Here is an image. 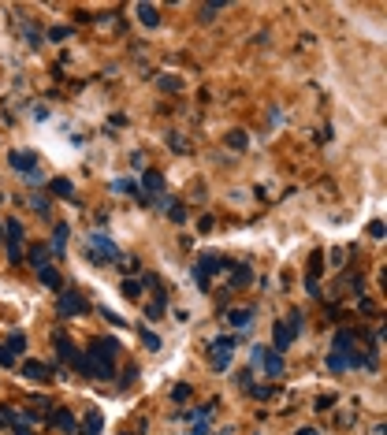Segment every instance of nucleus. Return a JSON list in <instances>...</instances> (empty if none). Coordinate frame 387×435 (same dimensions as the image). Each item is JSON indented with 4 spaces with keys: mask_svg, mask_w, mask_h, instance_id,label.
<instances>
[{
    "mask_svg": "<svg viewBox=\"0 0 387 435\" xmlns=\"http://www.w3.org/2000/svg\"><path fill=\"white\" fill-rule=\"evenodd\" d=\"M231 350H235V342H231V339H220V342L212 346V368H216V372H224V368H227Z\"/></svg>",
    "mask_w": 387,
    "mask_h": 435,
    "instance_id": "423d86ee",
    "label": "nucleus"
},
{
    "mask_svg": "<svg viewBox=\"0 0 387 435\" xmlns=\"http://www.w3.org/2000/svg\"><path fill=\"white\" fill-rule=\"evenodd\" d=\"M0 239H4V231H0Z\"/></svg>",
    "mask_w": 387,
    "mask_h": 435,
    "instance_id": "72a5a7b5",
    "label": "nucleus"
},
{
    "mask_svg": "<svg viewBox=\"0 0 387 435\" xmlns=\"http://www.w3.org/2000/svg\"><path fill=\"white\" fill-rule=\"evenodd\" d=\"M294 342V324H276V353H283Z\"/></svg>",
    "mask_w": 387,
    "mask_h": 435,
    "instance_id": "9d476101",
    "label": "nucleus"
},
{
    "mask_svg": "<svg viewBox=\"0 0 387 435\" xmlns=\"http://www.w3.org/2000/svg\"><path fill=\"white\" fill-rule=\"evenodd\" d=\"M227 141H231V149H246V134H239V130H235V134H227Z\"/></svg>",
    "mask_w": 387,
    "mask_h": 435,
    "instance_id": "5701e85b",
    "label": "nucleus"
},
{
    "mask_svg": "<svg viewBox=\"0 0 387 435\" xmlns=\"http://www.w3.org/2000/svg\"><path fill=\"white\" fill-rule=\"evenodd\" d=\"M56 353H60V361H68V365H79V350L71 346V339H60V335H56Z\"/></svg>",
    "mask_w": 387,
    "mask_h": 435,
    "instance_id": "9b49d317",
    "label": "nucleus"
},
{
    "mask_svg": "<svg viewBox=\"0 0 387 435\" xmlns=\"http://www.w3.org/2000/svg\"><path fill=\"white\" fill-rule=\"evenodd\" d=\"M53 194H60V197H71V194H75V187H71L68 179H56V182H53Z\"/></svg>",
    "mask_w": 387,
    "mask_h": 435,
    "instance_id": "4be33fe9",
    "label": "nucleus"
},
{
    "mask_svg": "<svg viewBox=\"0 0 387 435\" xmlns=\"http://www.w3.org/2000/svg\"><path fill=\"white\" fill-rule=\"evenodd\" d=\"M89 257H94V265H101V260H120V249H115V242L108 239V234H101V231H94L89 234Z\"/></svg>",
    "mask_w": 387,
    "mask_h": 435,
    "instance_id": "f03ea898",
    "label": "nucleus"
},
{
    "mask_svg": "<svg viewBox=\"0 0 387 435\" xmlns=\"http://www.w3.org/2000/svg\"><path fill=\"white\" fill-rule=\"evenodd\" d=\"M8 164L15 168V171H23V179L30 175V171H37V164H34V156H27V153H11L8 156Z\"/></svg>",
    "mask_w": 387,
    "mask_h": 435,
    "instance_id": "1a4fd4ad",
    "label": "nucleus"
},
{
    "mask_svg": "<svg viewBox=\"0 0 387 435\" xmlns=\"http://www.w3.org/2000/svg\"><path fill=\"white\" fill-rule=\"evenodd\" d=\"M53 424H56V428H63V431H79V424H75V417H71L68 410H56Z\"/></svg>",
    "mask_w": 387,
    "mask_h": 435,
    "instance_id": "dca6fc26",
    "label": "nucleus"
},
{
    "mask_svg": "<svg viewBox=\"0 0 387 435\" xmlns=\"http://www.w3.org/2000/svg\"><path fill=\"white\" fill-rule=\"evenodd\" d=\"M172 398H179V402L190 398V387H175V391H172Z\"/></svg>",
    "mask_w": 387,
    "mask_h": 435,
    "instance_id": "c756f323",
    "label": "nucleus"
},
{
    "mask_svg": "<svg viewBox=\"0 0 387 435\" xmlns=\"http://www.w3.org/2000/svg\"><path fill=\"white\" fill-rule=\"evenodd\" d=\"M4 227H8V234H4V239H8V257L19 260V257H23V249H19V246H23V223H19V220H8Z\"/></svg>",
    "mask_w": 387,
    "mask_h": 435,
    "instance_id": "20e7f679",
    "label": "nucleus"
},
{
    "mask_svg": "<svg viewBox=\"0 0 387 435\" xmlns=\"http://www.w3.org/2000/svg\"><path fill=\"white\" fill-rule=\"evenodd\" d=\"M220 268H224V265H220V257H205V260H201V268H198V279H201V286L209 283V272L216 275Z\"/></svg>",
    "mask_w": 387,
    "mask_h": 435,
    "instance_id": "f8f14e48",
    "label": "nucleus"
},
{
    "mask_svg": "<svg viewBox=\"0 0 387 435\" xmlns=\"http://www.w3.org/2000/svg\"><path fill=\"white\" fill-rule=\"evenodd\" d=\"M37 275H42V283H45V286H60V275H56V268H53V265L37 268Z\"/></svg>",
    "mask_w": 387,
    "mask_h": 435,
    "instance_id": "a211bd4d",
    "label": "nucleus"
},
{
    "mask_svg": "<svg viewBox=\"0 0 387 435\" xmlns=\"http://www.w3.org/2000/svg\"><path fill=\"white\" fill-rule=\"evenodd\" d=\"M71 30H68V26H53V34H49V37H53V42H63V37H68Z\"/></svg>",
    "mask_w": 387,
    "mask_h": 435,
    "instance_id": "cd10ccee",
    "label": "nucleus"
},
{
    "mask_svg": "<svg viewBox=\"0 0 387 435\" xmlns=\"http://www.w3.org/2000/svg\"><path fill=\"white\" fill-rule=\"evenodd\" d=\"M123 294H127V298H141V286H138L134 279H127V283H123Z\"/></svg>",
    "mask_w": 387,
    "mask_h": 435,
    "instance_id": "393cba45",
    "label": "nucleus"
},
{
    "mask_svg": "<svg viewBox=\"0 0 387 435\" xmlns=\"http://www.w3.org/2000/svg\"><path fill=\"white\" fill-rule=\"evenodd\" d=\"M56 309H60V316H82L89 305H86V298L79 294V290H60Z\"/></svg>",
    "mask_w": 387,
    "mask_h": 435,
    "instance_id": "7ed1b4c3",
    "label": "nucleus"
},
{
    "mask_svg": "<svg viewBox=\"0 0 387 435\" xmlns=\"http://www.w3.org/2000/svg\"><path fill=\"white\" fill-rule=\"evenodd\" d=\"M141 182H146V190H164V179L157 175V171H146V175H141Z\"/></svg>",
    "mask_w": 387,
    "mask_h": 435,
    "instance_id": "aec40b11",
    "label": "nucleus"
},
{
    "mask_svg": "<svg viewBox=\"0 0 387 435\" xmlns=\"http://www.w3.org/2000/svg\"><path fill=\"white\" fill-rule=\"evenodd\" d=\"M253 361H257V365H265V372H268V376H279V372H283V361L276 358V353H268L265 346H257V350H253Z\"/></svg>",
    "mask_w": 387,
    "mask_h": 435,
    "instance_id": "0eeeda50",
    "label": "nucleus"
},
{
    "mask_svg": "<svg viewBox=\"0 0 387 435\" xmlns=\"http://www.w3.org/2000/svg\"><path fill=\"white\" fill-rule=\"evenodd\" d=\"M101 428H105V417H101L97 410L86 413V435H101Z\"/></svg>",
    "mask_w": 387,
    "mask_h": 435,
    "instance_id": "2eb2a0df",
    "label": "nucleus"
},
{
    "mask_svg": "<svg viewBox=\"0 0 387 435\" xmlns=\"http://www.w3.org/2000/svg\"><path fill=\"white\" fill-rule=\"evenodd\" d=\"M250 320H253L250 309H231V313H227V324H231V327H250Z\"/></svg>",
    "mask_w": 387,
    "mask_h": 435,
    "instance_id": "4468645a",
    "label": "nucleus"
},
{
    "mask_svg": "<svg viewBox=\"0 0 387 435\" xmlns=\"http://www.w3.org/2000/svg\"><path fill=\"white\" fill-rule=\"evenodd\" d=\"M4 346H8L11 353H23V350H27V339H23L19 332H11V335H8V342H4Z\"/></svg>",
    "mask_w": 387,
    "mask_h": 435,
    "instance_id": "6ab92c4d",
    "label": "nucleus"
},
{
    "mask_svg": "<svg viewBox=\"0 0 387 435\" xmlns=\"http://www.w3.org/2000/svg\"><path fill=\"white\" fill-rule=\"evenodd\" d=\"M112 187H115V190H123V194H131V190H134V182H131V179H115Z\"/></svg>",
    "mask_w": 387,
    "mask_h": 435,
    "instance_id": "bb28decb",
    "label": "nucleus"
},
{
    "mask_svg": "<svg viewBox=\"0 0 387 435\" xmlns=\"http://www.w3.org/2000/svg\"><path fill=\"white\" fill-rule=\"evenodd\" d=\"M369 234H372V239H383V223H380V220L369 223Z\"/></svg>",
    "mask_w": 387,
    "mask_h": 435,
    "instance_id": "c85d7f7f",
    "label": "nucleus"
},
{
    "mask_svg": "<svg viewBox=\"0 0 387 435\" xmlns=\"http://www.w3.org/2000/svg\"><path fill=\"white\" fill-rule=\"evenodd\" d=\"M8 435H27V431H23V428H19V431H8Z\"/></svg>",
    "mask_w": 387,
    "mask_h": 435,
    "instance_id": "473e14b6",
    "label": "nucleus"
},
{
    "mask_svg": "<svg viewBox=\"0 0 387 435\" xmlns=\"http://www.w3.org/2000/svg\"><path fill=\"white\" fill-rule=\"evenodd\" d=\"M89 353L94 358H79V368L82 372H94V376H101V379H108L112 372H115V353H120V342L115 339H94V346H89Z\"/></svg>",
    "mask_w": 387,
    "mask_h": 435,
    "instance_id": "f257e3e1",
    "label": "nucleus"
},
{
    "mask_svg": "<svg viewBox=\"0 0 387 435\" xmlns=\"http://www.w3.org/2000/svg\"><path fill=\"white\" fill-rule=\"evenodd\" d=\"M298 435H324V431H317V428H302Z\"/></svg>",
    "mask_w": 387,
    "mask_h": 435,
    "instance_id": "2f4dec72",
    "label": "nucleus"
},
{
    "mask_svg": "<svg viewBox=\"0 0 387 435\" xmlns=\"http://www.w3.org/2000/svg\"><path fill=\"white\" fill-rule=\"evenodd\" d=\"M19 372L27 376V379H37V384H49V379H53V368L42 365V361H23Z\"/></svg>",
    "mask_w": 387,
    "mask_h": 435,
    "instance_id": "39448f33",
    "label": "nucleus"
},
{
    "mask_svg": "<svg viewBox=\"0 0 387 435\" xmlns=\"http://www.w3.org/2000/svg\"><path fill=\"white\" fill-rule=\"evenodd\" d=\"M134 11H138V19H141V26H149V30H153V26H157V23H160V11H157V8H149V4H138Z\"/></svg>",
    "mask_w": 387,
    "mask_h": 435,
    "instance_id": "ddd939ff",
    "label": "nucleus"
},
{
    "mask_svg": "<svg viewBox=\"0 0 387 435\" xmlns=\"http://www.w3.org/2000/svg\"><path fill=\"white\" fill-rule=\"evenodd\" d=\"M0 368H15V353H11L4 342H0Z\"/></svg>",
    "mask_w": 387,
    "mask_h": 435,
    "instance_id": "412c9836",
    "label": "nucleus"
},
{
    "mask_svg": "<svg viewBox=\"0 0 387 435\" xmlns=\"http://www.w3.org/2000/svg\"><path fill=\"white\" fill-rule=\"evenodd\" d=\"M0 428H4V431H19V428H23L19 410H11V405H0Z\"/></svg>",
    "mask_w": 387,
    "mask_h": 435,
    "instance_id": "6e6552de",
    "label": "nucleus"
},
{
    "mask_svg": "<svg viewBox=\"0 0 387 435\" xmlns=\"http://www.w3.org/2000/svg\"><path fill=\"white\" fill-rule=\"evenodd\" d=\"M134 268H138V260H134V257H127L123 265H120V272H134Z\"/></svg>",
    "mask_w": 387,
    "mask_h": 435,
    "instance_id": "7c9ffc66",
    "label": "nucleus"
},
{
    "mask_svg": "<svg viewBox=\"0 0 387 435\" xmlns=\"http://www.w3.org/2000/svg\"><path fill=\"white\" fill-rule=\"evenodd\" d=\"M30 265L34 268H45V249H30Z\"/></svg>",
    "mask_w": 387,
    "mask_h": 435,
    "instance_id": "a878e982",
    "label": "nucleus"
},
{
    "mask_svg": "<svg viewBox=\"0 0 387 435\" xmlns=\"http://www.w3.org/2000/svg\"><path fill=\"white\" fill-rule=\"evenodd\" d=\"M68 223H56V234H53V249H56V253H60V249H68Z\"/></svg>",
    "mask_w": 387,
    "mask_h": 435,
    "instance_id": "f3484780",
    "label": "nucleus"
},
{
    "mask_svg": "<svg viewBox=\"0 0 387 435\" xmlns=\"http://www.w3.org/2000/svg\"><path fill=\"white\" fill-rule=\"evenodd\" d=\"M328 368H335V372H343V368H346V358H343V353H331V358H328Z\"/></svg>",
    "mask_w": 387,
    "mask_h": 435,
    "instance_id": "b1692460",
    "label": "nucleus"
}]
</instances>
